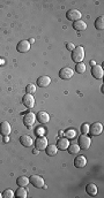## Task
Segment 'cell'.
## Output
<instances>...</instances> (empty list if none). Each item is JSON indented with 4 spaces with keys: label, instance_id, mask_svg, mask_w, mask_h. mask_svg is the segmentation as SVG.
<instances>
[{
    "label": "cell",
    "instance_id": "1",
    "mask_svg": "<svg viewBox=\"0 0 104 198\" xmlns=\"http://www.w3.org/2000/svg\"><path fill=\"white\" fill-rule=\"evenodd\" d=\"M72 60L73 62H82L83 59H84V50H83L82 46H76L73 51H72Z\"/></svg>",
    "mask_w": 104,
    "mask_h": 198
},
{
    "label": "cell",
    "instance_id": "2",
    "mask_svg": "<svg viewBox=\"0 0 104 198\" xmlns=\"http://www.w3.org/2000/svg\"><path fill=\"white\" fill-rule=\"evenodd\" d=\"M81 16H82L81 12H80L79 9H75V8L69 9V11H67V13H66V17H67V20L73 21V22L81 20Z\"/></svg>",
    "mask_w": 104,
    "mask_h": 198
},
{
    "label": "cell",
    "instance_id": "3",
    "mask_svg": "<svg viewBox=\"0 0 104 198\" xmlns=\"http://www.w3.org/2000/svg\"><path fill=\"white\" fill-rule=\"evenodd\" d=\"M103 131V124L99 122L93 123L91 126H89V133L91 136H99Z\"/></svg>",
    "mask_w": 104,
    "mask_h": 198
},
{
    "label": "cell",
    "instance_id": "4",
    "mask_svg": "<svg viewBox=\"0 0 104 198\" xmlns=\"http://www.w3.org/2000/svg\"><path fill=\"white\" fill-rule=\"evenodd\" d=\"M35 121H36V114L33 112H27L23 116V124L28 128L31 127L35 123Z\"/></svg>",
    "mask_w": 104,
    "mask_h": 198
},
{
    "label": "cell",
    "instance_id": "5",
    "mask_svg": "<svg viewBox=\"0 0 104 198\" xmlns=\"http://www.w3.org/2000/svg\"><path fill=\"white\" fill-rule=\"evenodd\" d=\"M90 144H91V138L86 135H81L79 137V146L80 149H83V150H88L90 148Z\"/></svg>",
    "mask_w": 104,
    "mask_h": 198
},
{
    "label": "cell",
    "instance_id": "6",
    "mask_svg": "<svg viewBox=\"0 0 104 198\" xmlns=\"http://www.w3.org/2000/svg\"><path fill=\"white\" fill-rule=\"evenodd\" d=\"M29 183H31L35 188H43L44 187V178L39 175H31L29 178Z\"/></svg>",
    "mask_w": 104,
    "mask_h": 198
},
{
    "label": "cell",
    "instance_id": "7",
    "mask_svg": "<svg viewBox=\"0 0 104 198\" xmlns=\"http://www.w3.org/2000/svg\"><path fill=\"white\" fill-rule=\"evenodd\" d=\"M48 146V138L45 136H39L36 139V143H35V149L37 150H45Z\"/></svg>",
    "mask_w": 104,
    "mask_h": 198
},
{
    "label": "cell",
    "instance_id": "8",
    "mask_svg": "<svg viewBox=\"0 0 104 198\" xmlns=\"http://www.w3.org/2000/svg\"><path fill=\"white\" fill-rule=\"evenodd\" d=\"M73 75H74V72H73V69H71L69 67H64L59 72V77L61 80H69V78L73 77Z\"/></svg>",
    "mask_w": 104,
    "mask_h": 198
},
{
    "label": "cell",
    "instance_id": "9",
    "mask_svg": "<svg viewBox=\"0 0 104 198\" xmlns=\"http://www.w3.org/2000/svg\"><path fill=\"white\" fill-rule=\"evenodd\" d=\"M22 102L27 108H33L35 106V98L30 93H26L22 98Z\"/></svg>",
    "mask_w": 104,
    "mask_h": 198
},
{
    "label": "cell",
    "instance_id": "10",
    "mask_svg": "<svg viewBox=\"0 0 104 198\" xmlns=\"http://www.w3.org/2000/svg\"><path fill=\"white\" fill-rule=\"evenodd\" d=\"M91 75L94 76L96 80H102L104 76L103 67L99 66V65H96V66L91 67Z\"/></svg>",
    "mask_w": 104,
    "mask_h": 198
},
{
    "label": "cell",
    "instance_id": "11",
    "mask_svg": "<svg viewBox=\"0 0 104 198\" xmlns=\"http://www.w3.org/2000/svg\"><path fill=\"white\" fill-rule=\"evenodd\" d=\"M11 131H12V127H11L9 122L4 121V122L0 123V134L2 136H9Z\"/></svg>",
    "mask_w": 104,
    "mask_h": 198
},
{
    "label": "cell",
    "instance_id": "12",
    "mask_svg": "<svg viewBox=\"0 0 104 198\" xmlns=\"http://www.w3.org/2000/svg\"><path fill=\"white\" fill-rule=\"evenodd\" d=\"M50 83H51V78L46 75L39 76L37 78V87H39V88H46L50 85Z\"/></svg>",
    "mask_w": 104,
    "mask_h": 198
},
{
    "label": "cell",
    "instance_id": "13",
    "mask_svg": "<svg viewBox=\"0 0 104 198\" xmlns=\"http://www.w3.org/2000/svg\"><path fill=\"white\" fill-rule=\"evenodd\" d=\"M16 50H17V52H20V53H27L28 51L30 50V43L28 41H21L20 43L17 44Z\"/></svg>",
    "mask_w": 104,
    "mask_h": 198
},
{
    "label": "cell",
    "instance_id": "14",
    "mask_svg": "<svg viewBox=\"0 0 104 198\" xmlns=\"http://www.w3.org/2000/svg\"><path fill=\"white\" fill-rule=\"evenodd\" d=\"M55 145H57L58 150H61V151L67 150V148H68V145H69L68 138H66V137H61V138H59Z\"/></svg>",
    "mask_w": 104,
    "mask_h": 198
},
{
    "label": "cell",
    "instance_id": "15",
    "mask_svg": "<svg viewBox=\"0 0 104 198\" xmlns=\"http://www.w3.org/2000/svg\"><path fill=\"white\" fill-rule=\"evenodd\" d=\"M36 119H37V121L39 123H48L50 121V115H49L46 112H44V111H41V112H38L37 113V115H36Z\"/></svg>",
    "mask_w": 104,
    "mask_h": 198
},
{
    "label": "cell",
    "instance_id": "16",
    "mask_svg": "<svg viewBox=\"0 0 104 198\" xmlns=\"http://www.w3.org/2000/svg\"><path fill=\"white\" fill-rule=\"evenodd\" d=\"M20 143L24 148H30L33 145V143H34V141H33V138L29 136V135H22L20 137Z\"/></svg>",
    "mask_w": 104,
    "mask_h": 198
},
{
    "label": "cell",
    "instance_id": "17",
    "mask_svg": "<svg viewBox=\"0 0 104 198\" xmlns=\"http://www.w3.org/2000/svg\"><path fill=\"white\" fill-rule=\"evenodd\" d=\"M87 165V159L84 156H77L74 159V166L76 168H83Z\"/></svg>",
    "mask_w": 104,
    "mask_h": 198
},
{
    "label": "cell",
    "instance_id": "18",
    "mask_svg": "<svg viewBox=\"0 0 104 198\" xmlns=\"http://www.w3.org/2000/svg\"><path fill=\"white\" fill-rule=\"evenodd\" d=\"M45 151H46V154H48V156H50V157H55V154H57V152H58V148H57L55 144H50V145L46 146Z\"/></svg>",
    "mask_w": 104,
    "mask_h": 198
},
{
    "label": "cell",
    "instance_id": "19",
    "mask_svg": "<svg viewBox=\"0 0 104 198\" xmlns=\"http://www.w3.org/2000/svg\"><path fill=\"white\" fill-rule=\"evenodd\" d=\"M16 198H27L28 196V190L24 187H19V189L14 192Z\"/></svg>",
    "mask_w": 104,
    "mask_h": 198
},
{
    "label": "cell",
    "instance_id": "20",
    "mask_svg": "<svg viewBox=\"0 0 104 198\" xmlns=\"http://www.w3.org/2000/svg\"><path fill=\"white\" fill-rule=\"evenodd\" d=\"M73 28H74L75 30H77V31H83V30L87 29V24H86V22H83L82 20H79V21L73 22Z\"/></svg>",
    "mask_w": 104,
    "mask_h": 198
},
{
    "label": "cell",
    "instance_id": "21",
    "mask_svg": "<svg viewBox=\"0 0 104 198\" xmlns=\"http://www.w3.org/2000/svg\"><path fill=\"white\" fill-rule=\"evenodd\" d=\"M86 191L89 196H96L97 195V187L94 183H89L86 187Z\"/></svg>",
    "mask_w": 104,
    "mask_h": 198
},
{
    "label": "cell",
    "instance_id": "22",
    "mask_svg": "<svg viewBox=\"0 0 104 198\" xmlns=\"http://www.w3.org/2000/svg\"><path fill=\"white\" fill-rule=\"evenodd\" d=\"M67 150H68L69 154H79V152H80L81 149H80V146L77 144H69Z\"/></svg>",
    "mask_w": 104,
    "mask_h": 198
},
{
    "label": "cell",
    "instance_id": "23",
    "mask_svg": "<svg viewBox=\"0 0 104 198\" xmlns=\"http://www.w3.org/2000/svg\"><path fill=\"white\" fill-rule=\"evenodd\" d=\"M95 28L97 30H103L104 29V16H98L95 20Z\"/></svg>",
    "mask_w": 104,
    "mask_h": 198
},
{
    "label": "cell",
    "instance_id": "24",
    "mask_svg": "<svg viewBox=\"0 0 104 198\" xmlns=\"http://www.w3.org/2000/svg\"><path fill=\"white\" fill-rule=\"evenodd\" d=\"M16 183H17V185L19 187H27L28 183H29V178H27V176H19L17 178V180H16Z\"/></svg>",
    "mask_w": 104,
    "mask_h": 198
},
{
    "label": "cell",
    "instance_id": "25",
    "mask_svg": "<svg viewBox=\"0 0 104 198\" xmlns=\"http://www.w3.org/2000/svg\"><path fill=\"white\" fill-rule=\"evenodd\" d=\"M65 137L66 138H74V137H76V130L74 129V128H68V129L65 130Z\"/></svg>",
    "mask_w": 104,
    "mask_h": 198
},
{
    "label": "cell",
    "instance_id": "26",
    "mask_svg": "<svg viewBox=\"0 0 104 198\" xmlns=\"http://www.w3.org/2000/svg\"><path fill=\"white\" fill-rule=\"evenodd\" d=\"M75 72L76 73H79V74H83V73L86 72V65H84L83 62H79V63H76Z\"/></svg>",
    "mask_w": 104,
    "mask_h": 198
},
{
    "label": "cell",
    "instance_id": "27",
    "mask_svg": "<svg viewBox=\"0 0 104 198\" xmlns=\"http://www.w3.org/2000/svg\"><path fill=\"white\" fill-rule=\"evenodd\" d=\"M1 196L4 198H13L15 197V195H14V191L12 189H6L5 191L1 193Z\"/></svg>",
    "mask_w": 104,
    "mask_h": 198
},
{
    "label": "cell",
    "instance_id": "28",
    "mask_svg": "<svg viewBox=\"0 0 104 198\" xmlns=\"http://www.w3.org/2000/svg\"><path fill=\"white\" fill-rule=\"evenodd\" d=\"M35 91H36V85L33 84V83H29L27 87H26V92L27 93H30V95H33Z\"/></svg>",
    "mask_w": 104,
    "mask_h": 198
},
{
    "label": "cell",
    "instance_id": "29",
    "mask_svg": "<svg viewBox=\"0 0 104 198\" xmlns=\"http://www.w3.org/2000/svg\"><path fill=\"white\" fill-rule=\"evenodd\" d=\"M81 133H82V135H87L88 133H89V124L88 123H83L82 126H81Z\"/></svg>",
    "mask_w": 104,
    "mask_h": 198
},
{
    "label": "cell",
    "instance_id": "30",
    "mask_svg": "<svg viewBox=\"0 0 104 198\" xmlns=\"http://www.w3.org/2000/svg\"><path fill=\"white\" fill-rule=\"evenodd\" d=\"M66 48H67L68 51H71V52H72V51L75 48V45H74L73 43H67V44H66Z\"/></svg>",
    "mask_w": 104,
    "mask_h": 198
},
{
    "label": "cell",
    "instance_id": "31",
    "mask_svg": "<svg viewBox=\"0 0 104 198\" xmlns=\"http://www.w3.org/2000/svg\"><path fill=\"white\" fill-rule=\"evenodd\" d=\"M35 133H36V135H38V136H44V129H43V128L36 129L35 130Z\"/></svg>",
    "mask_w": 104,
    "mask_h": 198
},
{
    "label": "cell",
    "instance_id": "32",
    "mask_svg": "<svg viewBox=\"0 0 104 198\" xmlns=\"http://www.w3.org/2000/svg\"><path fill=\"white\" fill-rule=\"evenodd\" d=\"M90 66H91V67L96 66V61H95V60H90Z\"/></svg>",
    "mask_w": 104,
    "mask_h": 198
},
{
    "label": "cell",
    "instance_id": "33",
    "mask_svg": "<svg viewBox=\"0 0 104 198\" xmlns=\"http://www.w3.org/2000/svg\"><path fill=\"white\" fill-rule=\"evenodd\" d=\"M4 142H5V143L9 142V137H8V136H4Z\"/></svg>",
    "mask_w": 104,
    "mask_h": 198
},
{
    "label": "cell",
    "instance_id": "34",
    "mask_svg": "<svg viewBox=\"0 0 104 198\" xmlns=\"http://www.w3.org/2000/svg\"><path fill=\"white\" fill-rule=\"evenodd\" d=\"M33 153H34V154H39V150H37V149H34V150H33Z\"/></svg>",
    "mask_w": 104,
    "mask_h": 198
},
{
    "label": "cell",
    "instance_id": "35",
    "mask_svg": "<svg viewBox=\"0 0 104 198\" xmlns=\"http://www.w3.org/2000/svg\"><path fill=\"white\" fill-rule=\"evenodd\" d=\"M29 41L30 44H33V43H34V41H35V39H34V38H30V39H29V41Z\"/></svg>",
    "mask_w": 104,
    "mask_h": 198
},
{
    "label": "cell",
    "instance_id": "36",
    "mask_svg": "<svg viewBox=\"0 0 104 198\" xmlns=\"http://www.w3.org/2000/svg\"><path fill=\"white\" fill-rule=\"evenodd\" d=\"M4 63H5V62H4V60H2V59H0V65H4Z\"/></svg>",
    "mask_w": 104,
    "mask_h": 198
},
{
    "label": "cell",
    "instance_id": "37",
    "mask_svg": "<svg viewBox=\"0 0 104 198\" xmlns=\"http://www.w3.org/2000/svg\"><path fill=\"white\" fill-rule=\"evenodd\" d=\"M59 135H60V136H61V135H64V131H62V130H60V131H59Z\"/></svg>",
    "mask_w": 104,
    "mask_h": 198
},
{
    "label": "cell",
    "instance_id": "38",
    "mask_svg": "<svg viewBox=\"0 0 104 198\" xmlns=\"http://www.w3.org/2000/svg\"><path fill=\"white\" fill-rule=\"evenodd\" d=\"M0 197H2V196H1V193H0Z\"/></svg>",
    "mask_w": 104,
    "mask_h": 198
}]
</instances>
